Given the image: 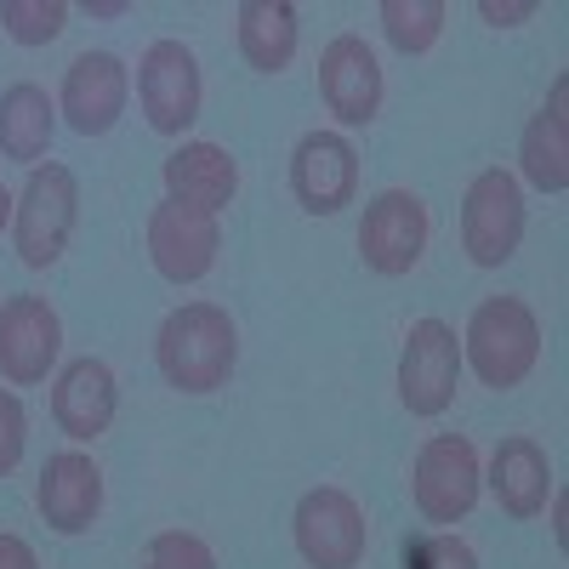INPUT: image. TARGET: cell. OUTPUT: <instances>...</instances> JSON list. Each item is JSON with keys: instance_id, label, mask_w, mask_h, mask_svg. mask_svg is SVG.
<instances>
[{"instance_id": "ac0fdd59", "label": "cell", "mask_w": 569, "mask_h": 569, "mask_svg": "<svg viewBox=\"0 0 569 569\" xmlns=\"http://www.w3.org/2000/svg\"><path fill=\"white\" fill-rule=\"evenodd\" d=\"M485 485H490V496L501 501L507 518H541L547 501H552V490H558L547 450H541L536 439H525V433H512V439L496 445Z\"/></svg>"}, {"instance_id": "2e32d148", "label": "cell", "mask_w": 569, "mask_h": 569, "mask_svg": "<svg viewBox=\"0 0 569 569\" xmlns=\"http://www.w3.org/2000/svg\"><path fill=\"white\" fill-rule=\"evenodd\" d=\"M114 410H120V388H114V370L103 359H69L52 382V421L74 445H91L114 427Z\"/></svg>"}, {"instance_id": "4fadbf2b", "label": "cell", "mask_w": 569, "mask_h": 569, "mask_svg": "<svg viewBox=\"0 0 569 569\" xmlns=\"http://www.w3.org/2000/svg\"><path fill=\"white\" fill-rule=\"evenodd\" d=\"M291 194L308 217H337L359 194V154L342 131H308L291 149Z\"/></svg>"}, {"instance_id": "8992f818", "label": "cell", "mask_w": 569, "mask_h": 569, "mask_svg": "<svg viewBox=\"0 0 569 569\" xmlns=\"http://www.w3.org/2000/svg\"><path fill=\"white\" fill-rule=\"evenodd\" d=\"M291 536L308 569H359L370 552V518L342 485H319L297 501Z\"/></svg>"}, {"instance_id": "484cf974", "label": "cell", "mask_w": 569, "mask_h": 569, "mask_svg": "<svg viewBox=\"0 0 569 569\" xmlns=\"http://www.w3.org/2000/svg\"><path fill=\"white\" fill-rule=\"evenodd\" d=\"M416 569H479V552H472L461 536L439 530V536H427L416 547Z\"/></svg>"}, {"instance_id": "3957f363", "label": "cell", "mask_w": 569, "mask_h": 569, "mask_svg": "<svg viewBox=\"0 0 569 569\" xmlns=\"http://www.w3.org/2000/svg\"><path fill=\"white\" fill-rule=\"evenodd\" d=\"M80 222V182L63 160H46L29 171L23 194L12 206V246L23 268H58Z\"/></svg>"}, {"instance_id": "ba28073f", "label": "cell", "mask_w": 569, "mask_h": 569, "mask_svg": "<svg viewBox=\"0 0 569 569\" xmlns=\"http://www.w3.org/2000/svg\"><path fill=\"white\" fill-rule=\"evenodd\" d=\"M461 382V342L445 319H416L399 348V405L410 416H445Z\"/></svg>"}, {"instance_id": "7c38bea8", "label": "cell", "mask_w": 569, "mask_h": 569, "mask_svg": "<svg viewBox=\"0 0 569 569\" xmlns=\"http://www.w3.org/2000/svg\"><path fill=\"white\" fill-rule=\"evenodd\" d=\"M319 98L342 126H370L382 114L388 80H382V63H376L365 34H337L319 52Z\"/></svg>"}, {"instance_id": "7402d4cb", "label": "cell", "mask_w": 569, "mask_h": 569, "mask_svg": "<svg viewBox=\"0 0 569 569\" xmlns=\"http://www.w3.org/2000/svg\"><path fill=\"white\" fill-rule=\"evenodd\" d=\"M376 18H382V34H388L393 52L421 58V52H433V46H439L450 7H445V0H382V12H376Z\"/></svg>"}, {"instance_id": "f1b7e54d", "label": "cell", "mask_w": 569, "mask_h": 569, "mask_svg": "<svg viewBox=\"0 0 569 569\" xmlns=\"http://www.w3.org/2000/svg\"><path fill=\"white\" fill-rule=\"evenodd\" d=\"M547 507H552V541L563 547V541H569V501H563V490H552Z\"/></svg>"}, {"instance_id": "6da1fadb", "label": "cell", "mask_w": 569, "mask_h": 569, "mask_svg": "<svg viewBox=\"0 0 569 569\" xmlns=\"http://www.w3.org/2000/svg\"><path fill=\"white\" fill-rule=\"evenodd\" d=\"M154 365L177 393H217L240 365V325L217 302H182L154 337Z\"/></svg>"}, {"instance_id": "f546056e", "label": "cell", "mask_w": 569, "mask_h": 569, "mask_svg": "<svg viewBox=\"0 0 569 569\" xmlns=\"http://www.w3.org/2000/svg\"><path fill=\"white\" fill-rule=\"evenodd\" d=\"M131 0H86V18H126Z\"/></svg>"}, {"instance_id": "cb8c5ba5", "label": "cell", "mask_w": 569, "mask_h": 569, "mask_svg": "<svg viewBox=\"0 0 569 569\" xmlns=\"http://www.w3.org/2000/svg\"><path fill=\"white\" fill-rule=\"evenodd\" d=\"M142 569H217V552L188 530H160L142 547Z\"/></svg>"}, {"instance_id": "277c9868", "label": "cell", "mask_w": 569, "mask_h": 569, "mask_svg": "<svg viewBox=\"0 0 569 569\" xmlns=\"http://www.w3.org/2000/svg\"><path fill=\"white\" fill-rule=\"evenodd\" d=\"M479 490H485V467H479V450L461 433H433L416 461H410V501L427 525H461V518L479 507Z\"/></svg>"}, {"instance_id": "e0dca14e", "label": "cell", "mask_w": 569, "mask_h": 569, "mask_svg": "<svg viewBox=\"0 0 569 569\" xmlns=\"http://www.w3.org/2000/svg\"><path fill=\"white\" fill-rule=\"evenodd\" d=\"M160 177H166V200L200 206L211 217L222 206H233V194H240V160L222 142H182V149L166 154Z\"/></svg>"}, {"instance_id": "4dcf8cb0", "label": "cell", "mask_w": 569, "mask_h": 569, "mask_svg": "<svg viewBox=\"0 0 569 569\" xmlns=\"http://www.w3.org/2000/svg\"><path fill=\"white\" fill-rule=\"evenodd\" d=\"M12 206H18V194H7V188H0V228H12Z\"/></svg>"}, {"instance_id": "44dd1931", "label": "cell", "mask_w": 569, "mask_h": 569, "mask_svg": "<svg viewBox=\"0 0 569 569\" xmlns=\"http://www.w3.org/2000/svg\"><path fill=\"white\" fill-rule=\"evenodd\" d=\"M52 131H58V103L34 80H18L0 91V154L7 160L34 171L46 149H52Z\"/></svg>"}, {"instance_id": "ffe728a7", "label": "cell", "mask_w": 569, "mask_h": 569, "mask_svg": "<svg viewBox=\"0 0 569 569\" xmlns=\"http://www.w3.org/2000/svg\"><path fill=\"white\" fill-rule=\"evenodd\" d=\"M233 40H240V58H246L257 74L291 69L297 46H302L297 7H291V0H246V7L233 12Z\"/></svg>"}, {"instance_id": "5bb4252c", "label": "cell", "mask_w": 569, "mask_h": 569, "mask_svg": "<svg viewBox=\"0 0 569 569\" xmlns=\"http://www.w3.org/2000/svg\"><path fill=\"white\" fill-rule=\"evenodd\" d=\"M34 507L58 536H86L103 512V467L86 450H58L46 456L40 485H34Z\"/></svg>"}, {"instance_id": "4316f807", "label": "cell", "mask_w": 569, "mask_h": 569, "mask_svg": "<svg viewBox=\"0 0 569 569\" xmlns=\"http://www.w3.org/2000/svg\"><path fill=\"white\" fill-rule=\"evenodd\" d=\"M479 18L490 29H518V23L536 18V0H479Z\"/></svg>"}, {"instance_id": "52a82bcc", "label": "cell", "mask_w": 569, "mask_h": 569, "mask_svg": "<svg viewBox=\"0 0 569 569\" xmlns=\"http://www.w3.org/2000/svg\"><path fill=\"white\" fill-rule=\"evenodd\" d=\"M137 103L160 137H182L200 120L206 86H200V58L182 40H154L137 63Z\"/></svg>"}, {"instance_id": "d4e9b609", "label": "cell", "mask_w": 569, "mask_h": 569, "mask_svg": "<svg viewBox=\"0 0 569 569\" xmlns=\"http://www.w3.org/2000/svg\"><path fill=\"white\" fill-rule=\"evenodd\" d=\"M23 445H29V416H23V399L12 388H0V479L23 461Z\"/></svg>"}, {"instance_id": "30bf717a", "label": "cell", "mask_w": 569, "mask_h": 569, "mask_svg": "<svg viewBox=\"0 0 569 569\" xmlns=\"http://www.w3.org/2000/svg\"><path fill=\"white\" fill-rule=\"evenodd\" d=\"M217 251H222V228L211 211L182 206V200H160L149 211V262L160 279L194 284L217 268Z\"/></svg>"}, {"instance_id": "603a6c76", "label": "cell", "mask_w": 569, "mask_h": 569, "mask_svg": "<svg viewBox=\"0 0 569 569\" xmlns=\"http://www.w3.org/2000/svg\"><path fill=\"white\" fill-rule=\"evenodd\" d=\"M0 29L18 46H52L69 29L63 0H0Z\"/></svg>"}, {"instance_id": "5b68a950", "label": "cell", "mask_w": 569, "mask_h": 569, "mask_svg": "<svg viewBox=\"0 0 569 569\" xmlns=\"http://www.w3.org/2000/svg\"><path fill=\"white\" fill-rule=\"evenodd\" d=\"M525 246V188L512 171L485 166L461 194V251L472 268H501Z\"/></svg>"}, {"instance_id": "83f0119b", "label": "cell", "mask_w": 569, "mask_h": 569, "mask_svg": "<svg viewBox=\"0 0 569 569\" xmlns=\"http://www.w3.org/2000/svg\"><path fill=\"white\" fill-rule=\"evenodd\" d=\"M0 569H40V558L23 536H0Z\"/></svg>"}, {"instance_id": "d6986e66", "label": "cell", "mask_w": 569, "mask_h": 569, "mask_svg": "<svg viewBox=\"0 0 569 569\" xmlns=\"http://www.w3.org/2000/svg\"><path fill=\"white\" fill-rule=\"evenodd\" d=\"M518 171L541 194H563L569 188V74L552 80L541 114H530L525 142H518Z\"/></svg>"}, {"instance_id": "9a60e30c", "label": "cell", "mask_w": 569, "mask_h": 569, "mask_svg": "<svg viewBox=\"0 0 569 569\" xmlns=\"http://www.w3.org/2000/svg\"><path fill=\"white\" fill-rule=\"evenodd\" d=\"M126 98H131V74L114 52H80L63 74V91H58V114L80 131V137H103L114 131V120L126 114Z\"/></svg>"}, {"instance_id": "8fae6325", "label": "cell", "mask_w": 569, "mask_h": 569, "mask_svg": "<svg viewBox=\"0 0 569 569\" xmlns=\"http://www.w3.org/2000/svg\"><path fill=\"white\" fill-rule=\"evenodd\" d=\"M63 353V319L46 297H12L0 302V382L34 388Z\"/></svg>"}, {"instance_id": "7a4b0ae2", "label": "cell", "mask_w": 569, "mask_h": 569, "mask_svg": "<svg viewBox=\"0 0 569 569\" xmlns=\"http://www.w3.org/2000/svg\"><path fill=\"white\" fill-rule=\"evenodd\" d=\"M541 359V325L530 313V302L518 297H485L472 308L467 330H461V365H472L485 388L507 393L518 388Z\"/></svg>"}, {"instance_id": "9c48e42d", "label": "cell", "mask_w": 569, "mask_h": 569, "mask_svg": "<svg viewBox=\"0 0 569 569\" xmlns=\"http://www.w3.org/2000/svg\"><path fill=\"white\" fill-rule=\"evenodd\" d=\"M427 233H433V217H427L421 194H410V188H382L359 217V257H365L370 273L399 279L427 257Z\"/></svg>"}]
</instances>
